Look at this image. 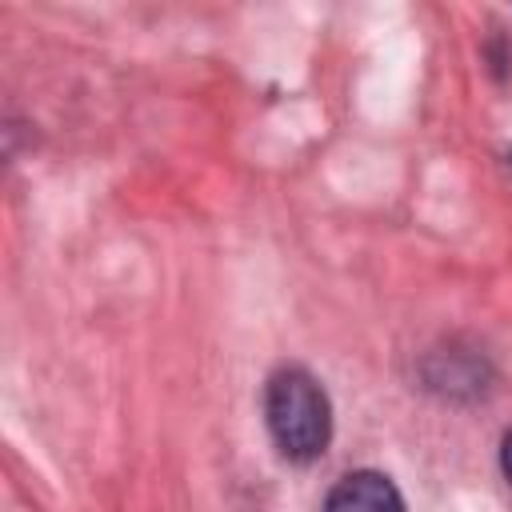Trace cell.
Returning a JSON list of instances; mask_svg holds the SVG:
<instances>
[{
  "mask_svg": "<svg viewBox=\"0 0 512 512\" xmlns=\"http://www.w3.org/2000/svg\"><path fill=\"white\" fill-rule=\"evenodd\" d=\"M500 468H504V476H508V484H512V432L504 436V448H500Z\"/></svg>",
  "mask_w": 512,
  "mask_h": 512,
  "instance_id": "obj_3",
  "label": "cell"
},
{
  "mask_svg": "<svg viewBox=\"0 0 512 512\" xmlns=\"http://www.w3.org/2000/svg\"><path fill=\"white\" fill-rule=\"evenodd\" d=\"M264 424L280 456L308 464L332 440V408L320 380L304 368H280L264 384Z\"/></svg>",
  "mask_w": 512,
  "mask_h": 512,
  "instance_id": "obj_1",
  "label": "cell"
},
{
  "mask_svg": "<svg viewBox=\"0 0 512 512\" xmlns=\"http://www.w3.org/2000/svg\"><path fill=\"white\" fill-rule=\"evenodd\" d=\"M324 512H404V496L384 472H348L328 492Z\"/></svg>",
  "mask_w": 512,
  "mask_h": 512,
  "instance_id": "obj_2",
  "label": "cell"
}]
</instances>
